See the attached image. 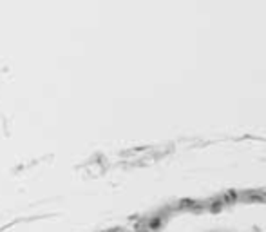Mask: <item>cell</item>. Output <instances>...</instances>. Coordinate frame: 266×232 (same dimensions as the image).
I'll return each instance as SVG.
<instances>
[{"label":"cell","instance_id":"6da1fadb","mask_svg":"<svg viewBox=\"0 0 266 232\" xmlns=\"http://www.w3.org/2000/svg\"><path fill=\"white\" fill-rule=\"evenodd\" d=\"M159 232H266V201L237 200L172 212Z\"/></svg>","mask_w":266,"mask_h":232}]
</instances>
